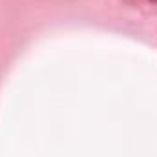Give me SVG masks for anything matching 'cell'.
<instances>
[{
  "label": "cell",
  "mask_w": 157,
  "mask_h": 157,
  "mask_svg": "<svg viewBox=\"0 0 157 157\" xmlns=\"http://www.w3.org/2000/svg\"><path fill=\"white\" fill-rule=\"evenodd\" d=\"M150 2H155V4H157V0H150Z\"/></svg>",
  "instance_id": "1"
}]
</instances>
